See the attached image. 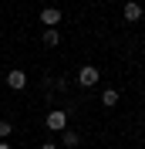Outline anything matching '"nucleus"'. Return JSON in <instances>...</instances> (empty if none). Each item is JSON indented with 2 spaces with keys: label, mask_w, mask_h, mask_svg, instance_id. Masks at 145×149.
Masks as SVG:
<instances>
[{
  "label": "nucleus",
  "mask_w": 145,
  "mask_h": 149,
  "mask_svg": "<svg viewBox=\"0 0 145 149\" xmlns=\"http://www.w3.org/2000/svg\"><path fill=\"white\" fill-rule=\"evenodd\" d=\"M98 78H101V71L95 65H84L81 71H78V81L84 85V88H91V85H98Z\"/></svg>",
  "instance_id": "f257e3e1"
},
{
  "label": "nucleus",
  "mask_w": 145,
  "mask_h": 149,
  "mask_svg": "<svg viewBox=\"0 0 145 149\" xmlns=\"http://www.w3.org/2000/svg\"><path fill=\"white\" fill-rule=\"evenodd\" d=\"M47 129H54V132H64V125H68V115H64L61 109H54V112H47Z\"/></svg>",
  "instance_id": "f03ea898"
},
{
  "label": "nucleus",
  "mask_w": 145,
  "mask_h": 149,
  "mask_svg": "<svg viewBox=\"0 0 145 149\" xmlns=\"http://www.w3.org/2000/svg\"><path fill=\"white\" fill-rule=\"evenodd\" d=\"M57 20H61V10L57 7H44L41 10V24L44 27H57Z\"/></svg>",
  "instance_id": "7ed1b4c3"
},
{
  "label": "nucleus",
  "mask_w": 145,
  "mask_h": 149,
  "mask_svg": "<svg viewBox=\"0 0 145 149\" xmlns=\"http://www.w3.org/2000/svg\"><path fill=\"white\" fill-rule=\"evenodd\" d=\"M7 85L14 88V92H20V88L27 85V74H24V71H10V74H7Z\"/></svg>",
  "instance_id": "20e7f679"
},
{
  "label": "nucleus",
  "mask_w": 145,
  "mask_h": 149,
  "mask_svg": "<svg viewBox=\"0 0 145 149\" xmlns=\"http://www.w3.org/2000/svg\"><path fill=\"white\" fill-rule=\"evenodd\" d=\"M122 14H125V20H138V17H142V3H135V0H128L125 7H122Z\"/></svg>",
  "instance_id": "39448f33"
},
{
  "label": "nucleus",
  "mask_w": 145,
  "mask_h": 149,
  "mask_svg": "<svg viewBox=\"0 0 145 149\" xmlns=\"http://www.w3.org/2000/svg\"><path fill=\"white\" fill-rule=\"evenodd\" d=\"M101 105H108V109L118 105V92H115V88H105V92H101Z\"/></svg>",
  "instance_id": "423d86ee"
},
{
  "label": "nucleus",
  "mask_w": 145,
  "mask_h": 149,
  "mask_svg": "<svg viewBox=\"0 0 145 149\" xmlns=\"http://www.w3.org/2000/svg\"><path fill=\"white\" fill-rule=\"evenodd\" d=\"M78 142H81V136H78V132H74V129H64V149H74Z\"/></svg>",
  "instance_id": "0eeeda50"
},
{
  "label": "nucleus",
  "mask_w": 145,
  "mask_h": 149,
  "mask_svg": "<svg viewBox=\"0 0 145 149\" xmlns=\"http://www.w3.org/2000/svg\"><path fill=\"white\" fill-rule=\"evenodd\" d=\"M57 41H61V34H57V27H47V31H44V44H47V47H54Z\"/></svg>",
  "instance_id": "6e6552de"
},
{
  "label": "nucleus",
  "mask_w": 145,
  "mask_h": 149,
  "mask_svg": "<svg viewBox=\"0 0 145 149\" xmlns=\"http://www.w3.org/2000/svg\"><path fill=\"white\" fill-rule=\"evenodd\" d=\"M10 129H14V125H10L7 119H3V122H0V139H7V136H10Z\"/></svg>",
  "instance_id": "1a4fd4ad"
},
{
  "label": "nucleus",
  "mask_w": 145,
  "mask_h": 149,
  "mask_svg": "<svg viewBox=\"0 0 145 149\" xmlns=\"http://www.w3.org/2000/svg\"><path fill=\"white\" fill-rule=\"evenodd\" d=\"M41 149H61V146H57V142H44Z\"/></svg>",
  "instance_id": "9d476101"
},
{
  "label": "nucleus",
  "mask_w": 145,
  "mask_h": 149,
  "mask_svg": "<svg viewBox=\"0 0 145 149\" xmlns=\"http://www.w3.org/2000/svg\"><path fill=\"white\" fill-rule=\"evenodd\" d=\"M0 149H10V142H7V139H0Z\"/></svg>",
  "instance_id": "9b49d317"
}]
</instances>
